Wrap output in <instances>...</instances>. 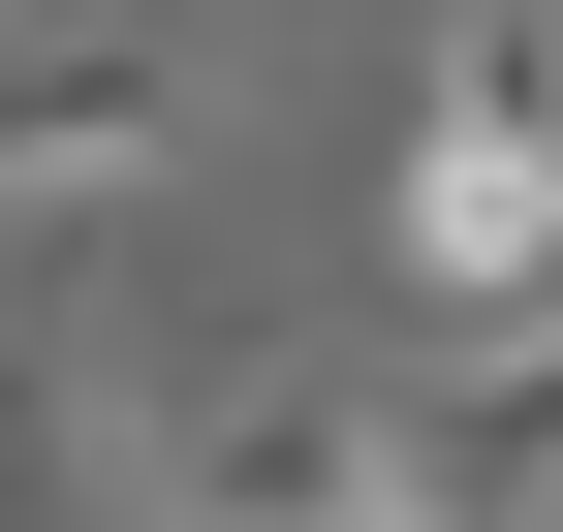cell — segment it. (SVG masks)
I'll use <instances>...</instances> for the list:
<instances>
[{
  "label": "cell",
  "instance_id": "cell-3",
  "mask_svg": "<svg viewBox=\"0 0 563 532\" xmlns=\"http://www.w3.org/2000/svg\"><path fill=\"white\" fill-rule=\"evenodd\" d=\"M220 125V0H0V220H125Z\"/></svg>",
  "mask_w": 563,
  "mask_h": 532
},
{
  "label": "cell",
  "instance_id": "cell-1",
  "mask_svg": "<svg viewBox=\"0 0 563 532\" xmlns=\"http://www.w3.org/2000/svg\"><path fill=\"white\" fill-rule=\"evenodd\" d=\"M407 282L563 313V0H439V63H407Z\"/></svg>",
  "mask_w": 563,
  "mask_h": 532
},
{
  "label": "cell",
  "instance_id": "cell-4",
  "mask_svg": "<svg viewBox=\"0 0 563 532\" xmlns=\"http://www.w3.org/2000/svg\"><path fill=\"white\" fill-rule=\"evenodd\" d=\"M0 532H157V470H125V345H95V313H0Z\"/></svg>",
  "mask_w": 563,
  "mask_h": 532
},
{
  "label": "cell",
  "instance_id": "cell-2",
  "mask_svg": "<svg viewBox=\"0 0 563 532\" xmlns=\"http://www.w3.org/2000/svg\"><path fill=\"white\" fill-rule=\"evenodd\" d=\"M125 470H157V532H439L407 501V376H313V345L125 376Z\"/></svg>",
  "mask_w": 563,
  "mask_h": 532
},
{
  "label": "cell",
  "instance_id": "cell-5",
  "mask_svg": "<svg viewBox=\"0 0 563 532\" xmlns=\"http://www.w3.org/2000/svg\"><path fill=\"white\" fill-rule=\"evenodd\" d=\"M407 501L439 532H563V313H501L470 376H407Z\"/></svg>",
  "mask_w": 563,
  "mask_h": 532
}]
</instances>
